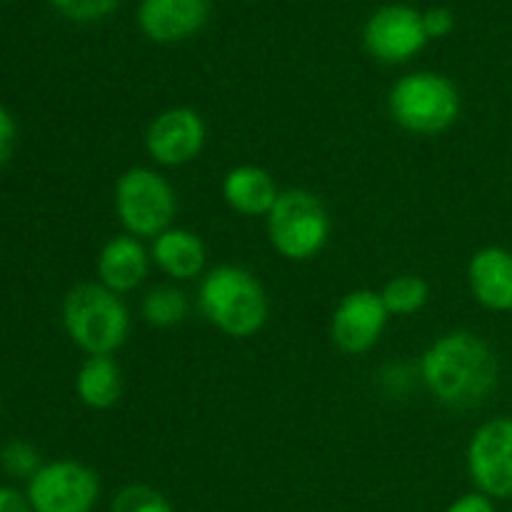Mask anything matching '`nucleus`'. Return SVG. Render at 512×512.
Listing matches in <instances>:
<instances>
[{
  "label": "nucleus",
  "mask_w": 512,
  "mask_h": 512,
  "mask_svg": "<svg viewBox=\"0 0 512 512\" xmlns=\"http://www.w3.org/2000/svg\"><path fill=\"white\" fill-rule=\"evenodd\" d=\"M420 380L438 403L460 410L475 408L498 388V353L478 333L450 330L425 348Z\"/></svg>",
  "instance_id": "nucleus-1"
},
{
  "label": "nucleus",
  "mask_w": 512,
  "mask_h": 512,
  "mask_svg": "<svg viewBox=\"0 0 512 512\" xmlns=\"http://www.w3.org/2000/svg\"><path fill=\"white\" fill-rule=\"evenodd\" d=\"M200 313L228 338H253L270 315L263 283L240 265H218L208 270L198 288Z\"/></svg>",
  "instance_id": "nucleus-2"
},
{
  "label": "nucleus",
  "mask_w": 512,
  "mask_h": 512,
  "mask_svg": "<svg viewBox=\"0 0 512 512\" xmlns=\"http://www.w3.org/2000/svg\"><path fill=\"white\" fill-rule=\"evenodd\" d=\"M63 328L85 355H113L130 335V310L100 283H80L63 300Z\"/></svg>",
  "instance_id": "nucleus-3"
},
{
  "label": "nucleus",
  "mask_w": 512,
  "mask_h": 512,
  "mask_svg": "<svg viewBox=\"0 0 512 512\" xmlns=\"http://www.w3.org/2000/svg\"><path fill=\"white\" fill-rule=\"evenodd\" d=\"M390 118L413 135H438L460 118V93L450 78L430 70L408 73L390 88Z\"/></svg>",
  "instance_id": "nucleus-4"
},
{
  "label": "nucleus",
  "mask_w": 512,
  "mask_h": 512,
  "mask_svg": "<svg viewBox=\"0 0 512 512\" xmlns=\"http://www.w3.org/2000/svg\"><path fill=\"white\" fill-rule=\"evenodd\" d=\"M268 238L275 253L293 263L318 258L330 240V213L323 200L303 188L280 190L268 213Z\"/></svg>",
  "instance_id": "nucleus-5"
},
{
  "label": "nucleus",
  "mask_w": 512,
  "mask_h": 512,
  "mask_svg": "<svg viewBox=\"0 0 512 512\" xmlns=\"http://www.w3.org/2000/svg\"><path fill=\"white\" fill-rule=\"evenodd\" d=\"M115 213L133 238H158L173 228L178 195L163 173L153 168H130L115 183Z\"/></svg>",
  "instance_id": "nucleus-6"
},
{
  "label": "nucleus",
  "mask_w": 512,
  "mask_h": 512,
  "mask_svg": "<svg viewBox=\"0 0 512 512\" xmlns=\"http://www.w3.org/2000/svg\"><path fill=\"white\" fill-rule=\"evenodd\" d=\"M25 498L33 512H93L100 498V478L78 460H53L28 480Z\"/></svg>",
  "instance_id": "nucleus-7"
},
{
  "label": "nucleus",
  "mask_w": 512,
  "mask_h": 512,
  "mask_svg": "<svg viewBox=\"0 0 512 512\" xmlns=\"http://www.w3.org/2000/svg\"><path fill=\"white\" fill-rule=\"evenodd\" d=\"M470 483L493 500H512V418L485 420L465 450Z\"/></svg>",
  "instance_id": "nucleus-8"
},
{
  "label": "nucleus",
  "mask_w": 512,
  "mask_h": 512,
  "mask_svg": "<svg viewBox=\"0 0 512 512\" xmlns=\"http://www.w3.org/2000/svg\"><path fill=\"white\" fill-rule=\"evenodd\" d=\"M428 40L423 13L410 5H383L370 15L363 30L365 50L388 65L408 63L428 45Z\"/></svg>",
  "instance_id": "nucleus-9"
},
{
  "label": "nucleus",
  "mask_w": 512,
  "mask_h": 512,
  "mask_svg": "<svg viewBox=\"0 0 512 512\" xmlns=\"http://www.w3.org/2000/svg\"><path fill=\"white\" fill-rule=\"evenodd\" d=\"M208 140V128L205 120L200 118L198 110L185 108H168L150 120L145 130V150L150 160L163 168H183L193 163L205 148Z\"/></svg>",
  "instance_id": "nucleus-10"
},
{
  "label": "nucleus",
  "mask_w": 512,
  "mask_h": 512,
  "mask_svg": "<svg viewBox=\"0 0 512 512\" xmlns=\"http://www.w3.org/2000/svg\"><path fill=\"white\" fill-rule=\"evenodd\" d=\"M390 313L375 290H353L345 295L330 318V338L345 355H363L373 350L388 328Z\"/></svg>",
  "instance_id": "nucleus-11"
},
{
  "label": "nucleus",
  "mask_w": 512,
  "mask_h": 512,
  "mask_svg": "<svg viewBox=\"0 0 512 512\" xmlns=\"http://www.w3.org/2000/svg\"><path fill=\"white\" fill-rule=\"evenodd\" d=\"M210 0H143L138 25L153 43H180L203 30Z\"/></svg>",
  "instance_id": "nucleus-12"
},
{
  "label": "nucleus",
  "mask_w": 512,
  "mask_h": 512,
  "mask_svg": "<svg viewBox=\"0 0 512 512\" xmlns=\"http://www.w3.org/2000/svg\"><path fill=\"white\" fill-rule=\"evenodd\" d=\"M468 285L475 303L493 313H512V250L480 248L468 263Z\"/></svg>",
  "instance_id": "nucleus-13"
},
{
  "label": "nucleus",
  "mask_w": 512,
  "mask_h": 512,
  "mask_svg": "<svg viewBox=\"0 0 512 512\" xmlns=\"http://www.w3.org/2000/svg\"><path fill=\"white\" fill-rule=\"evenodd\" d=\"M95 268H98L100 285L118 295L133 293L148 278L150 253L133 235H115L100 248Z\"/></svg>",
  "instance_id": "nucleus-14"
},
{
  "label": "nucleus",
  "mask_w": 512,
  "mask_h": 512,
  "mask_svg": "<svg viewBox=\"0 0 512 512\" xmlns=\"http://www.w3.org/2000/svg\"><path fill=\"white\" fill-rule=\"evenodd\" d=\"M150 260L158 265L160 273L168 278L185 283L203 275L208 263V250L203 238L188 228H168L153 238L150 245Z\"/></svg>",
  "instance_id": "nucleus-15"
},
{
  "label": "nucleus",
  "mask_w": 512,
  "mask_h": 512,
  "mask_svg": "<svg viewBox=\"0 0 512 512\" xmlns=\"http://www.w3.org/2000/svg\"><path fill=\"white\" fill-rule=\"evenodd\" d=\"M280 188L273 175L258 165H238L223 178V198L233 213L245 218H258L273 210Z\"/></svg>",
  "instance_id": "nucleus-16"
},
{
  "label": "nucleus",
  "mask_w": 512,
  "mask_h": 512,
  "mask_svg": "<svg viewBox=\"0 0 512 512\" xmlns=\"http://www.w3.org/2000/svg\"><path fill=\"white\" fill-rule=\"evenodd\" d=\"M75 393L85 408L110 410L123 395V370L113 355H88L75 375Z\"/></svg>",
  "instance_id": "nucleus-17"
},
{
  "label": "nucleus",
  "mask_w": 512,
  "mask_h": 512,
  "mask_svg": "<svg viewBox=\"0 0 512 512\" xmlns=\"http://www.w3.org/2000/svg\"><path fill=\"white\" fill-rule=\"evenodd\" d=\"M188 295L175 285H158V288L148 290L140 303V318L150 325V328H175L188 318Z\"/></svg>",
  "instance_id": "nucleus-18"
},
{
  "label": "nucleus",
  "mask_w": 512,
  "mask_h": 512,
  "mask_svg": "<svg viewBox=\"0 0 512 512\" xmlns=\"http://www.w3.org/2000/svg\"><path fill=\"white\" fill-rule=\"evenodd\" d=\"M380 298H383L390 315H413L428 305L430 288L420 275L403 273L385 283V288L380 290Z\"/></svg>",
  "instance_id": "nucleus-19"
},
{
  "label": "nucleus",
  "mask_w": 512,
  "mask_h": 512,
  "mask_svg": "<svg viewBox=\"0 0 512 512\" xmlns=\"http://www.w3.org/2000/svg\"><path fill=\"white\" fill-rule=\"evenodd\" d=\"M110 512H173V505L160 490L143 483H133L113 495Z\"/></svg>",
  "instance_id": "nucleus-20"
},
{
  "label": "nucleus",
  "mask_w": 512,
  "mask_h": 512,
  "mask_svg": "<svg viewBox=\"0 0 512 512\" xmlns=\"http://www.w3.org/2000/svg\"><path fill=\"white\" fill-rule=\"evenodd\" d=\"M0 468L3 473H8L10 478H20V480H30L43 463H40L38 450L33 448L25 440H10V443L3 445L0 450Z\"/></svg>",
  "instance_id": "nucleus-21"
},
{
  "label": "nucleus",
  "mask_w": 512,
  "mask_h": 512,
  "mask_svg": "<svg viewBox=\"0 0 512 512\" xmlns=\"http://www.w3.org/2000/svg\"><path fill=\"white\" fill-rule=\"evenodd\" d=\"M60 15L75 23H93L118 8L120 0H50Z\"/></svg>",
  "instance_id": "nucleus-22"
},
{
  "label": "nucleus",
  "mask_w": 512,
  "mask_h": 512,
  "mask_svg": "<svg viewBox=\"0 0 512 512\" xmlns=\"http://www.w3.org/2000/svg\"><path fill=\"white\" fill-rule=\"evenodd\" d=\"M423 28L428 38H445L453 33L455 28V15L450 8H430L423 13Z\"/></svg>",
  "instance_id": "nucleus-23"
},
{
  "label": "nucleus",
  "mask_w": 512,
  "mask_h": 512,
  "mask_svg": "<svg viewBox=\"0 0 512 512\" xmlns=\"http://www.w3.org/2000/svg\"><path fill=\"white\" fill-rule=\"evenodd\" d=\"M445 512H498V508H495L493 498L473 490V493H465L458 500H453Z\"/></svg>",
  "instance_id": "nucleus-24"
},
{
  "label": "nucleus",
  "mask_w": 512,
  "mask_h": 512,
  "mask_svg": "<svg viewBox=\"0 0 512 512\" xmlns=\"http://www.w3.org/2000/svg\"><path fill=\"white\" fill-rule=\"evenodd\" d=\"M15 148V120L8 110L0 105V168L10 160Z\"/></svg>",
  "instance_id": "nucleus-25"
},
{
  "label": "nucleus",
  "mask_w": 512,
  "mask_h": 512,
  "mask_svg": "<svg viewBox=\"0 0 512 512\" xmlns=\"http://www.w3.org/2000/svg\"><path fill=\"white\" fill-rule=\"evenodd\" d=\"M0 512H33V508L15 488H0Z\"/></svg>",
  "instance_id": "nucleus-26"
},
{
  "label": "nucleus",
  "mask_w": 512,
  "mask_h": 512,
  "mask_svg": "<svg viewBox=\"0 0 512 512\" xmlns=\"http://www.w3.org/2000/svg\"><path fill=\"white\" fill-rule=\"evenodd\" d=\"M510 512H512V510H510Z\"/></svg>",
  "instance_id": "nucleus-27"
}]
</instances>
